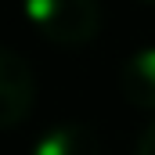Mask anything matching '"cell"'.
<instances>
[{"instance_id":"obj_1","label":"cell","mask_w":155,"mask_h":155,"mask_svg":"<svg viewBox=\"0 0 155 155\" xmlns=\"http://www.w3.org/2000/svg\"><path fill=\"white\" fill-rule=\"evenodd\" d=\"M22 7L40 36L61 47H79L94 40L101 29L97 0H25Z\"/></svg>"},{"instance_id":"obj_2","label":"cell","mask_w":155,"mask_h":155,"mask_svg":"<svg viewBox=\"0 0 155 155\" xmlns=\"http://www.w3.org/2000/svg\"><path fill=\"white\" fill-rule=\"evenodd\" d=\"M33 69H29V61L18 54V51H4L0 54V105H4V112H0V123L7 126V130H15L22 119L29 116V108H33Z\"/></svg>"},{"instance_id":"obj_3","label":"cell","mask_w":155,"mask_h":155,"mask_svg":"<svg viewBox=\"0 0 155 155\" xmlns=\"http://www.w3.org/2000/svg\"><path fill=\"white\" fill-rule=\"evenodd\" d=\"M119 90H123V97L134 108L155 112V47H141V51H134L123 61Z\"/></svg>"},{"instance_id":"obj_4","label":"cell","mask_w":155,"mask_h":155,"mask_svg":"<svg viewBox=\"0 0 155 155\" xmlns=\"http://www.w3.org/2000/svg\"><path fill=\"white\" fill-rule=\"evenodd\" d=\"M29 155H101V144H97V134L87 130V126H76V123H65V126H54L33 144Z\"/></svg>"},{"instance_id":"obj_5","label":"cell","mask_w":155,"mask_h":155,"mask_svg":"<svg viewBox=\"0 0 155 155\" xmlns=\"http://www.w3.org/2000/svg\"><path fill=\"white\" fill-rule=\"evenodd\" d=\"M134 155H155V116H152V123L141 130V141H137V152Z\"/></svg>"}]
</instances>
